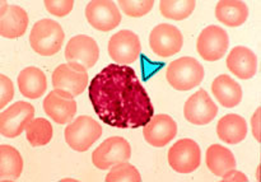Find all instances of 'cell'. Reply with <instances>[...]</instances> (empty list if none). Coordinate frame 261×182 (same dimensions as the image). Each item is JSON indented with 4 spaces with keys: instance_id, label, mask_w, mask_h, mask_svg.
Segmentation results:
<instances>
[{
    "instance_id": "ba28073f",
    "label": "cell",
    "mask_w": 261,
    "mask_h": 182,
    "mask_svg": "<svg viewBox=\"0 0 261 182\" xmlns=\"http://www.w3.org/2000/svg\"><path fill=\"white\" fill-rule=\"evenodd\" d=\"M35 119V107L28 102L18 101L0 115V132L5 138H17Z\"/></svg>"
},
{
    "instance_id": "ffe728a7",
    "label": "cell",
    "mask_w": 261,
    "mask_h": 182,
    "mask_svg": "<svg viewBox=\"0 0 261 182\" xmlns=\"http://www.w3.org/2000/svg\"><path fill=\"white\" fill-rule=\"evenodd\" d=\"M18 88L20 93L27 98H40L47 89L45 73L36 66H28L23 69L18 75Z\"/></svg>"
},
{
    "instance_id": "e0dca14e",
    "label": "cell",
    "mask_w": 261,
    "mask_h": 182,
    "mask_svg": "<svg viewBox=\"0 0 261 182\" xmlns=\"http://www.w3.org/2000/svg\"><path fill=\"white\" fill-rule=\"evenodd\" d=\"M43 110L51 120L59 125L70 124L76 114V102L54 89L43 101Z\"/></svg>"
},
{
    "instance_id": "7a4b0ae2",
    "label": "cell",
    "mask_w": 261,
    "mask_h": 182,
    "mask_svg": "<svg viewBox=\"0 0 261 182\" xmlns=\"http://www.w3.org/2000/svg\"><path fill=\"white\" fill-rule=\"evenodd\" d=\"M65 33L58 22L53 19H41L35 23L30 33L31 47L42 56H53L60 51Z\"/></svg>"
},
{
    "instance_id": "cb8c5ba5",
    "label": "cell",
    "mask_w": 261,
    "mask_h": 182,
    "mask_svg": "<svg viewBox=\"0 0 261 182\" xmlns=\"http://www.w3.org/2000/svg\"><path fill=\"white\" fill-rule=\"evenodd\" d=\"M23 171V158L12 145L0 147V178L2 181H13L19 178Z\"/></svg>"
},
{
    "instance_id": "2e32d148",
    "label": "cell",
    "mask_w": 261,
    "mask_h": 182,
    "mask_svg": "<svg viewBox=\"0 0 261 182\" xmlns=\"http://www.w3.org/2000/svg\"><path fill=\"white\" fill-rule=\"evenodd\" d=\"M28 27V14L18 5L2 3L0 12V33L5 38H18L23 36Z\"/></svg>"
},
{
    "instance_id": "83f0119b",
    "label": "cell",
    "mask_w": 261,
    "mask_h": 182,
    "mask_svg": "<svg viewBox=\"0 0 261 182\" xmlns=\"http://www.w3.org/2000/svg\"><path fill=\"white\" fill-rule=\"evenodd\" d=\"M119 5L126 15L139 18L152 10L154 0H119Z\"/></svg>"
},
{
    "instance_id": "44dd1931",
    "label": "cell",
    "mask_w": 261,
    "mask_h": 182,
    "mask_svg": "<svg viewBox=\"0 0 261 182\" xmlns=\"http://www.w3.org/2000/svg\"><path fill=\"white\" fill-rule=\"evenodd\" d=\"M217 134L223 143L239 144L246 138L247 124L240 115L228 114L219 120L217 125Z\"/></svg>"
},
{
    "instance_id": "603a6c76",
    "label": "cell",
    "mask_w": 261,
    "mask_h": 182,
    "mask_svg": "<svg viewBox=\"0 0 261 182\" xmlns=\"http://www.w3.org/2000/svg\"><path fill=\"white\" fill-rule=\"evenodd\" d=\"M205 162L213 175L222 177L229 170L236 168V158L229 149L221 144H213L208 148Z\"/></svg>"
},
{
    "instance_id": "5bb4252c",
    "label": "cell",
    "mask_w": 261,
    "mask_h": 182,
    "mask_svg": "<svg viewBox=\"0 0 261 182\" xmlns=\"http://www.w3.org/2000/svg\"><path fill=\"white\" fill-rule=\"evenodd\" d=\"M218 114V107L212 101L208 92L200 89L189 97L184 106V115L189 122L194 125H206L214 120Z\"/></svg>"
},
{
    "instance_id": "3957f363",
    "label": "cell",
    "mask_w": 261,
    "mask_h": 182,
    "mask_svg": "<svg viewBox=\"0 0 261 182\" xmlns=\"http://www.w3.org/2000/svg\"><path fill=\"white\" fill-rule=\"evenodd\" d=\"M205 71L196 59L184 56L172 61L166 70L167 82L176 91H190L203 82Z\"/></svg>"
},
{
    "instance_id": "7c38bea8",
    "label": "cell",
    "mask_w": 261,
    "mask_h": 182,
    "mask_svg": "<svg viewBox=\"0 0 261 182\" xmlns=\"http://www.w3.org/2000/svg\"><path fill=\"white\" fill-rule=\"evenodd\" d=\"M86 17L92 27L102 32L115 30L121 22V13L111 0H93L88 3Z\"/></svg>"
},
{
    "instance_id": "9a60e30c",
    "label": "cell",
    "mask_w": 261,
    "mask_h": 182,
    "mask_svg": "<svg viewBox=\"0 0 261 182\" xmlns=\"http://www.w3.org/2000/svg\"><path fill=\"white\" fill-rule=\"evenodd\" d=\"M176 134H177V124L170 115L166 114L153 116L143 129L145 142L157 148H162L172 142Z\"/></svg>"
},
{
    "instance_id": "7402d4cb",
    "label": "cell",
    "mask_w": 261,
    "mask_h": 182,
    "mask_svg": "<svg viewBox=\"0 0 261 182\" xmlns=\"http://www.w3.org/2000/svg\"><path fill=\"white\" fill-rule=\"evenodd\" d=\"M216 17L228 27H239L247 20L249 8L240 0H221L216 7Z\"/></svg>"
},
{
    "instance_id": "ac0fdd59",
    "label": "cell",
    "mask_w": 261,
    "mask_h": 182,
    "mask_svg": "<svg viewBox=\"0 0 261 182\" xmlns=\"http://www.w3.org/2000/svg\"><path fill=\"white\" fill-rule=\"evenodd\" d=\"M227 68L240 79H251L256 74L257 59L254 51L245 46L232 48L227 58Z\"/></svg>"
},
{
    "instance_id": "8fae6325",
    "label": "cell",
    "mask_w": 261,
    "mask_h": 182,
    "mask_svg": "<svg viewBox=\"0 0 261 182\" xmlns=\"http://www.w3.org/2000/svg\"><path fill=\"white\" fill-rule=\"evenodd\" d=\"M140 40L137 33L130 30H122L115 33L109 41V55L119 65H127L139 58Z\"/></svg>"
},
{
    "instance_id": "30bf717a",
    "label": "cell",
    "mask_w": 261,
    "mask_h": 182,
    "mask_svg": "<svg viewBox=\"0 0 261 182\" xmlns=\"http://www.w3.org/2000/svg\"><path fill=\"white\" fill-rule=\"evenodd\" d=\"M228 35L223 28L208 25L199 35L196 50L205 61H217L223 58L228 50Z\"/></svg>"
},
{
    "instance_id": "f1b7e54d",
    "label": "cell",
    "mask_w": 261,
    "mask_h": 182,
    "mask_svg": "<svg viewBox=\"0 0 261 182\" xmlns=\"http://www.w3.org/2000/svg\"><path fill=\"white\" fill-rule=\"evenodd\" d=\"M46 10L56 17H65L73 10V0H45Z\"/></svg>"
},
{
    "instance_id": "52a82bcc",
    "label": "cell",
    "mask_w": 261,
    "mask_h": 182,
    "mask_svg": "<svg viewBox=\"0 0 261 182\" xmlns=\"http://www.w3.org/2000/svg\"><path fill=\"white\" fill-rule=\"evenodd\" d=\"M168 163L178 173L194 172L201 163L200 147L193 139L178 140L168 150Z\"/></svg>"
},
{
    "instance_id": "277c9868",
    "label": "cell",
    "mask_w": 261,
    "mask_h": 182,
    "mask_svg": "<svg viewBox=\"0 0 261 182\" xmlns=\"http://www.w3.org/2000/svg\"><path fill=\"white\" fill-rule=\"evenodd\" d=\"M88 86V73L76 64H61L53 73V87L68 98H75Z\"/></svg>"
},
{
    "instance_id": "6da1fadb",
    "label": "cell",
    "mask_w": 261,
    "mask_h": 182,
    "mask_svg": "<svg viewBox=\"0 0 261 182\" xmlns=\"http://www.w3.org/2000/svg\"><path fill=\"white\" fill-rule=\"evenodd\" d=\"M89 101L102 122L120 129H138L153 117L152 101L134 69L111 64L91 82Z\"/></svg>"
},
{
    "instance_id": "5b68a950",
    "label": "cell",
    "mask_w": 261,
    "mask_h": 182,
    "mask_svg": "<svg viewBox=\"0 0 261 182\" xmlns=\"http://www.w3.org/2000/svg\"><path fill=\"white\" fill-rule=\"evenodd\" d=\"M102 127L91 116H79L66 126L65 140L71 149L86 152L101 138Z\"/></svg>"
},
{
    "instance_id": "484cf974",
    "label": "cell",
    "mask_w": 261,
    "mask_h": 182,
    "mask_svg": "<svg viewBox=\"0 0 261 182\" xmlns=\"http://www.w3.org/2000/svg\"><path fill=\"white\" fill-rule=\"evenodd\" d=\"M195 0H161V14L167 19L182 20L193 14Z\"/></svg>"
},
{
    "instance_id": "d6986e66",
    "label": "cell",
    "mask_w": 261,
    "mask_h": 182,
    "mask_svg": "<svg viewBox=\"0 0 261 182\" xmlns=\"http://www.w3.org/2000/svg\"><path fill=\"white\" fill-rule=\"evenodd\" d=\"M212 92L217 101L226 109H233L242 101V88L227 74L217 76L212 83Z\"/></svg>"
},
{
    "instance_id": "4fadbf2b",
    "label": "cell",
    "mask_w": 261,
    "mask_h": 182,
    "mask_svg": "<svg viewBox=\"0 0 261 182\" xmlns=\"http://www.w3.org/2000/svg\"><path fill=\"white\" fill-rule=\"evenodd\" d=\"M99 58V48L96 41L87 35H78L70 38L65 47L68 63L76 64L87 70L96 65Z\"/></svg>"
},
{
    "instance_id": "8992f818",
    "label": "cell",
    "mask_w": 261,
    "mask_h": 182,
    "mask_svg": "<svg viewBox=\"0 0 261 182\" xmlns=\"http://www.w3.org/2000/svg\"><path fill=\"white\" fill-rule=\"evenodd\" d=\"M132 157V147L121 137H111L94 149L92 162L98 170H110L112 166L127 162Z\"/></svg>"
},
{
    "instance_id": "4dcf8cb0",
    "label": "cell",
    "mask_w": 261,
    "mask_h": 182,
    "mask_svg": "<svg viewBox=\"0 0 261 182\" xmlns=\"http://www.w3.org/2000/svg\"><path fill=\"white\" fill-rule=\"evenodd\" d=\"M222 180L223 181H227V182H247L249 181V178H247V176L245 175V173L240 172V171H236L233 168V170H229L228 172L224 173L223 176H222Z\"/></svg>"
},
{
    "instance_id": "1f68e13d",
    "label": "cell",
    "mask_w": 261,
    "mask_h": 182,
    "mask_svg": "<svg viewBox=\"0 0 261 182\" xmlns=\"http://www.w3.org/2000/svg\"><path fill=\"white\" fill-rule=\"evenodd\" d=\"M260 115H261V109L255 111V114L251 117V127H252V135H254L255 139L257 142H261V129H260Z\"/></svg>"
},
{
    "instance_id": "f546056e",
    "label": "cell",
    "mask_w": 261,
    "mask_h": 182,
    "mask_svg": "<svg viewBox=\"0 0 261 182\" xmlns=\"http://www.w3.org/2000/svg\"><path fill=\"white\" fill-rule=\"evenodd\" d=\"M0 88H2V94H0V109H4L8 103L13 99L14 96V87H13L12 81L7 75L2 74L0 75Z\"/></svg>"
},
{
    "instance_id": "d6a6232c",
    "label": "cell",
    "mask_w": 261,
    "mask_h": 182,
    "mask_svg": "<svg viewBox=\"0 0 261 182\" xmlns=\"http://www.w3.org/2000/svg\"><path fill=\"white\" fill-rule=\"evenodd\" d=\"M63 181H75V180H74V178H64Z\"/></svg>"
},
{
    "instance_id": "9c48e42d",
    "label": "cell",
    "mask_w": 261,
    "mask_h": 182,
    "mask_svg": "<svg viewBox=\"0 0 261 182\" xmlns=\"http://www.w3.org/2000/svg\"><path fill=\"white\" fill-rule=\"evenodd\" d=\"M184 37L177 27L168 23L155 25L149 35V46L153 53L162 58H170L180 53Z\"/></svg>"
},
{
    "instance_id": "d4e9b609",
    "label": "cell",
    "mask_w": 261,
    "mask_h": 182,
    "mask_svg": "<svg viewBox=\"0 0 261 182\" xmlns=\"http://www.w3.org/2000/svg\"><path fill=\"white\" fill-rule=\"evenodd\" d=\"M53 125L46 119H33L25 127V137L32 147L47 145L53 139Z\"/></svg>"
},
{
    "instance_id": "4316f807",
    "label": "cell",
    "mask_w": 261,
    "mask_h": 182,
    "mask_svg": "<svg viewBox=\"0 0 261 182\" xmlns=\"http://www.w3.org/2000/svg\"><path fill=\"white\" fill-rule=\"evenodd\" d=\"M107 182H140L142 176L139 171L127 162L117 163L112 166L111 171L106 176Z\"/></svg>"
}]
</instances>
